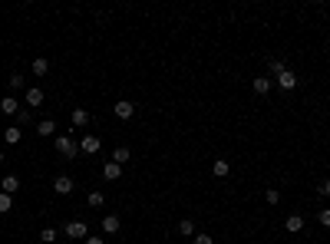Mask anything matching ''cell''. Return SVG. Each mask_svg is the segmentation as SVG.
<instances>
[{
  "label": "cell",
  "instance_id": "8fae6325",
  "mask_svg": "<svg viewBox=\"0 0 330 244\" xmlns=\"http://www.w3.org/2000/svg\"><path fill=\"white\" fill-rule=\"evenodd\" d=\"M284 228L291 231V234H297V231H304V214H291V218L284 221Z\"/></svg>",
  "mask_w": 330,
  "mask_h": 244
},
{
  "label": "cell",
  "instance_id": "2e32d148",
  "mask_svg": "<svg viewBox=\"0 0 330 244\" xmlns=\"http://www.w3.org/2000/svg\"><path fill=\"white\" fill-rule=\"evenodd\" d=\"M86 122H89V112L83 109V106H76V109H73V126H76V129H83Z\"/></svg>",
  "mask_w": 330,
  "mask_h": 244
},
{
  "label": "cell",
  "instance_id": "6da1fadb",
  "mask_svg": "<svg viewBox=\"0 0 330 244\" xmlns=\"http://www.w3.org/2000/svg\"><path fill=\"white\" fill-rule=\"evenodd\" d=\"M53 145H56V155L70 158V162L76 158V152H79V142L73 139V135H56V142H53Z\"/></svg>",
  "mask_w": 330,
  "mask_h": 244
},
{
  "label": "cell",
  "instance_id": "52a82bcc",
  "mask_svg": "<svg viewBox=\"0 0 330 244\" xmlns=\"http://www.w3.org/2000/svg\"><path fill=\"white\" fill-rule=\"evenodd\" d=\"M0 191H4V195L20 191V178H17V175H4V178H0Z\"/></svg>",
  "mask_w": 330,
  "mask_h": 244
},
{
  "label": "cell",
  "instance_id": "ac0fdd59",
  "mask_svg": "<svg viewBox=\"0 0 330 244\" xmlns=\"http://www.w3.org/2000/svg\"><path fill=\"white\" fill-rule=\"evenodd\" d=\"M47 73H50V60L37 56V60H33V76H47Z\"/></svg>",
  "mask_w": 330,
  "mask_h": 244
},
{
  "label": "cell",
  "instance_id": "3957f363",
  "mask_svg": "<svg viewBox=\"0 0 330 244\" xmlns=\"http://www.w3.org/2000/svg\"><path fill=\"white\" fill-rule=\"evenodd\" d=\"M99 145H102V142H99V135H83V139H79V152H86V155H96V152H99Z\"/></svg>",
  "mask_w": 330,
  "mask_h": 244
},
{
  "label": "cell",
  "instance_id": "83f0119b",
  "mask_svg": "<svg viewBox=\"0 0 330 244\" xmlns=\"http://www.w3.org/2000/svg\"><path fill=\"white\" fill-rule=\"evenodd\" d=\"M317 221H320L323 228H330V208H323V211H317Z\"/></svg>",
  "mask_w": 330,
  "mask_h": 244
},
{
  "label": "cell",
  "instance_id": "cb8c5ba5",
  "mask_svg": "<svg viewBox=\"0 0 330 244\" xmlns=\"http://www.w3.org/2000/svg\"><path fill=\"white\" fill-rule=\"evenodd\" d=\"M179 231H182L185 237H195V234H198V231H195V221H189V218H185V221L179 224Z\"/></svg>",
  "mask_w": 330,
  "mask_h": 244
},
{
  "label": "cell",
  "instance_id": "5bb4252c",
  "mask_svg": "<svg viewBox=\"0 0 330 244\" xmlns=\"http://www.w3.org/2000/svg\"><path fill=\"white\" fill-rule=\"evenodd\" d=\"M102 175H106L109 181L122 178V165H116V162H106V165H102Z\"/></svg>",
  "mask_w": 330,
  "mask_h": 244
},
{
  "label": "cell",
  "instance_id": "9c48e42d",
  "mask_svg": "<svg viewBox=\"0 0 330 244\" xmlns=\"http://www.w3.org/2000/svg\"><path fill=\"white\" fill-rule=\"evenodd\" d=\"M37 135H43V139L56 135V122H53V119H40V122H37Z\"/></svg>",
  "mask_w": 330,
  "mask_h": 244
},
{
  "label": "cell",
  "instance_id": "4fadbf2b",
  "mask_svg": "<svg viewBox=\"0 0 330 244\" xmlns=\"http://www.w3.org/2000/svg\"><path fill=\"white\" fill-rule=\"evenodd\" d=\"M40 103H43V89H40V86H30V89H27V106H33V109H37Z\"/></svg>",
  "mask_w": 330,
  "mask_h": 244
},
{
  "label": "cell",
  "instance_id": "7c38bea8",
  "mask_svg": "<svg viewBox=\"0 0 330 244\" xmlns=\"http://www.w3.org/2000/svg\"><path fill=\"white\" fill-rule=\"evenodd\" d=\"M271 83H274L271 76H258V79H254V93H258V96H267V93H271Z\"/></svg>",
  "mask_w": 330,
  "mask_h": 244
},
{
  "label": "cell",
  "instance_id": "7a4b0ae2",
  "mask_svg": "<svg viewBox=\"0 0 330 244\" xmlns=\"http://www.w3.org/2000/svg\"><path fill=\"white\" fill-rule=\"evenodd\" d=\"M66 237H76V241H86L89 231H86V221H66V228H63Z\"/></svg>",
  "mask_w": 330,
  "mask_h": 244
},
{
  "label": "cell",
  "instance_id": "d4e9b609",
  "mask_svg": "<svg viewBox=\"0 0 330 244\" xmlns=\"http://www.w3.org/2000/svg\"><path fill=\"white\" fill-rule=\"evenodd\" d=\"M30 119H33V112L27 109V106H20V112H17V122H20V126H27Z\"/></svg>",
  "mask_w": 330,
  "mask_h": 244
},
{
  "label": "cell",
  "instance_id": "f546056e",
  "mask_svg": "<svg viewBox=\"0 0 330 244\" xmlns=\"http://www.w3.org/2000/svg\"><path fill=\"white\" fill-rule=\"evenodd\" d=\"M317 191H320V195H327V198H330V178L323 181V185H320V188H317Z\"/></svg>",
  "mask_w": 330,
  "mask_h": 244
},
{
  "label": "cell",
  "instance_id": "7402d4cb",
  "mask_svg": "<svg viewBox=\"0 0 330 244\" xmlns=\"http://www.w3.org/2000/svg\"><path fill=\"white\" fill-rule=\"evenodd\" d=\"M56 237H60V231H56V228H43V231H40V241H43V244H53Z\"/></svg>",
  "mask_w": 330,
  "mask_h": 244
},
{
  "label": "cell",
  "instance_id": "f1b7e54d",
  "mask_svg": "<svg viewBox=\"0 0 330 244\" xmlns=\"http://www.w3.org/2000/svg\"><path fill=\"white\" fill-rule=\"evenodd\" d=\"M192 241H195V244H215V237L212 234H195Z\"/></svg>",
  "mask_w": 330,
  "mask_h": 244
},
{
  "label": "cell",
  "instance_id": "9a60e30c",
  "mask_svg": "<svg viewBox=\"0 0 330 244\" xmlns=\"http://www.w3.org/2000/svg\"><path fill=\"white\" fill-rule=\"evenodd\" d=\"M212 172H215V178H225V175L231 172V165H228V158H215V165H212Z\"/></svg>",
  "mask_w": 330,
  "mask_h": 244
},
{
  "label": "cell",
  "instance_id": "4316f807",
  "mask_svg": "<svg viewBox=\"0 0 330 244\" xmlns=\"http://www.w3.org/2000/svg\"><path fill=\"white\" fill-rule=\"evenodd\" d=\"M27 86V79L20 76V73H14V76H10V89H24Z\"/></svg>",
  "mask_w": 330,
  "mask_h": 244
},
{
  "label": "cell",
  "instance_id": "4dcf8cb0",
  "mask_svg": "<svg viewBox=\"0 0 330 244\" xmlns=\"http://www.w3.org/2000/svg\"><path fill=\"white\" fill-rule=\"evenodd\" d=\"M86 244H106L102 237H86Z\"/></svg>",
  "mask_w": 330,
  "mask_h": 244
},
{
  "label": "cell",
  "instance_id": "277c9868",
  "mask_svg": "<svg viewBox=\"0 0 330 244\" xmlns=\"http://www.w3.org/2000/svg\"><path fill=\"white\" fill-rule=\"evenodd\" d=\"M73 188H76V181H73L70 175H56V181H53V191H56V195H70Z\"/></svg>",
  "mask_w": 330,
  "mask_h": 244
},
{
  "label": "cell",
  "instance_id": "44dd1931",
  "mask_svg": "<svg viewBox=\"0 0 330 244\" xmlns=\"http://www.w3.org/2000/svg\"><path fill=\"white\" fill-rule=\"evenodd\" d=\"M102 201H106V195H102V191H89V195H86V205H89V208H102Z\"/></svg>",
  "mask_w": 330,
  "mask_h": 244
},
{
  "label": "cell",
  "instance_id": "ba28073f",
  "mask_svg": "<svg viewBox=\"0 0 330 244\" xmlns=\"http://www.w3.org/2000/svg\"><path fill=\"white\" fill-rule=\"evenodd\" d=\"M0 112H4V116H17V112H20V103H17L14 96H4V99H0Z\"/></svg>",
  "mask_w": 330,
  "mask_h": 244
},
{
  "label": "cell",
  "instance_id": "484cf974",
  "mask_svg": "<svg viewBox=\"0 0 330 244\" xmlns=\"http://www.w3.org/2000/svg\"><path fill=\"white\" fill-rule=\"evenodd\" d=\"M264 201H267V205H277V201H281V191H277V188H267L264 191Z\"/></svg>",
  "mask_w": 330,
  "mask_h": 244
},
{
  "label": "cell",
  "instance_id": "d6986e66",
  "mask_svg": "<svg viewBox=\"0 0 330 244\" xmlns=\"http://www.w3.org/2000/svg\"><path fill=\"white\" fill-rule=\"evenodd\" d=\"M287 70V66H284V60H267V76H281V73Z\"/></svg>",
  "mask_w": 330,
  "mask_h": 244
},
{
  "label": "cell",
  "instance_id": "e0dca14e",
  "mask_svg": "<svg viewBox=\"0 0 330 244\" xmlns=\"http://www.w3.org/2000/svg\"><path fill=\"white\" fill-rule=\"evenodd\" d=\"M4 139H7V145H17V142L24 139V132H20V126H7V132H4Z\"/></svg>",
  "mask_w": 330,
  "mask_h": 244
},
{
  "label": "cell",
  "instance_id": "603a6c76",
  "mask_svg": "<svg viewBox=\"0 0 330 244\" xmlns=\"http://www.w3.org/2000/svg\"><path fill=\"white\" fill-rule=\"evenodd\" d=\"M7 211H14V195H4L0 191V214H7Z\"/></svg>",
  "mask_w": 330,
  "mask_h": 244
},
{
  "label": "cell",
  "instance_id": "30bf717a",
  "mask_svg": "<svg viewBox=\"0 0 330 244\" xmlns=\"http://www.w3.org/2000/svg\"><path fill=\"white\" fill-rule=\"evenodd\" d=\"M119 228H122V221H119V214H106V218H102V231H106V234H116Z\"/></svg>",
  "mask_w": 330,
  "mask_h": 244
},
{
  "label": "cell",
  "instance_id": "8992f818",
  "mask_svg": "<svg viewBox=\"0 0 330 244\" xmlns=\"http://www.w3.org/2000/svg\"><path fill=\"white\" fill-rule=\"evenodd\" d=\"M112 112H116V119H132L135 116V106L129 103V99H119V103L112 106Z\"/></svg>",
  "mask_w": 330,
  "mask_h": 244
},
{
  "label": "cell",
  "instance_id": "5b68a950",
  "mask_svg": "<svg viewBox=\"0 0 330 244\" xmlns=\"http://www.w3.org/2000/svg\"><path fill=\"white\" fill-rule=\"evenodd\" d=\"M274 83H277L281 89H287V93H291V89H297V73H294V70H284Z\"/></svg>",
  "mask_w": 330,
  "mask_h": 244
},
{
  "label": "cell",
  "instance_id": "ffe728a7",
  "mask_svg": "<svg viewBox=\"0 0 330 244\" xmlns=\"http://www.w3.org/2000/svg\"><path fill=\"white\" fill-rule=\"evenodd\" d=\"M129 158H132V155H129V149H126V145H119V149L112 152V162H116V165H126Z\"/></svg>",
  "mask_w": 330,
  "mask_h": 244
},
{
  "label": "cell",
  "instance_id": "1f68e13d",
  "mask_svg": "<svg viewBox=\"0 0 330 244\" xmlns=\"http://www.w3.org/2000/svg\"><path fill=\"white\" fill-rule=\"evenodd\" d=\"M4 158H7V155H4V149H0V165H4Z\"/></svg>",
  "mask_w": 330,
  "mask_h": 244
}]
</instances>
